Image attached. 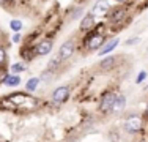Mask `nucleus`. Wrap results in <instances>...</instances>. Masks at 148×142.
I'll use <instances>...</instances> for the list:
<instances>
[{"instance_id": "obj_25", "label": "nucleus", "mask_w": 148, "mask_h": 142, "mask_svg": "<svg viewBox=\"0 0 148 142\" xmlns=\"http://www.w3.org/2000/svg\"><path fill=\"white\" fill-rule=\"evenodd\" d=\"M13 41H14V43H19V41H21V33H16L14 37H13Z\"/></svg>"}, {"instance_id": "obj_14", "label": "nucleus", "mask_w": 148, "mask_h": 142, "mask_svg": "<svg viewBox=\"0 0 148 142\" xmlns=\"http://www.w3.org/2000/svg\"><path fill=\"white\" fill-rule=\"evenodd\" d=\"M40 82H41L40 77H30V79L25 82V90H27V92H36V88H38V85H40Z\"/></svg>"}, {"instance_id": "obj_5", "label": "nucleus", "mask_w": 148, "mask_h": 142, "mask_svg": "<svg viewBox=\"0 0 148 142\" xmlns=\"http://www.w3.org/2000/svg\"><path fill=\"white\" fill-rule=\"evenodd\" d=\"M69 98V87L68 85H62V87H57L54 92H52V101L57 103V104H62L66 99Z\"/></svg>"}, {"instance_id": "obj_16", "label": "nucleus", "mask_w": 148, "mask_h": 142, "mask_svg": "<svg viewBox=\"0 0 148 142\" xmlns=\"http://www.w3.org/2000/svg\"><path fill=\"white\" fill-rule=\"evenodd\" d=\"M21 57L25 60H32L35 57V46L33 48H30V46H25V48L21 49Z\"/></svg>"}, {"instance_id": "obj_1", "label": "nucleus", "mask_w": 148, "mask_h": 142, "mask_svg": "<svg viewBox=\"0 0 148 142\" xmlns=\"http://www.w3.org/2000/svg\"><path fill=\"white\" fill-rule=\"evenodd\" d=\"M143 128V119L139 114H129L123 122V130L128 134H139Z\"/></svg>"}, {"instance_id": "obj_19", "label": "nucleus", "mask_w": 148, "mask_h": 142, "mask_svg": "<svg viewBox=\"0 0 148 142\" xmlns=\"http://www.w3.org/2000/svg\"><path fill=\"white\" fill-rule=\"evenodd\" d=\"M40 79H43L44 82H49V81L52 79V70H46L43 74H41V77Z\"/></svg>"}, {"instance_id": "obj_23", "label": "nucleus", "mask_w": 148, "mask_h": 142, "mask_svg": "<svg viewBox=\"0 0 148 142\" xmlns=\"http://www.w3.org/2000/svg\"><path fill=\"white\" fill-rule=\"evenodd\" d=\"M79 14H82V8H77L76 11H74V14H73L71 19H77V16H79Z\"/></svg>"}, {"instance_id": "obj_18", "label": "nucleus", "mask_w": 148, "mask_h": 142, "mask_svg": "<svg viewBox=\"0 0 148 142\" xmlns=\"http://www.w3.org/2000/svg\"><path fill=\"white\" fill-rule=\"evenodd\" d=\"M10 28H11L13 32H16V33H19V32L22 30V22H21L19 19H13L11 22H10Z\"/></svg>"}, {"instance_id": "obj_9", "label": "nucleus", "mask_w": 148, "mask_h": 142, "mask_svg": "<svg viewBox=\"0 0 148 142\" xmlns=\"http://www.w3.org/2000/svg\"><path fill=\"white\" fill-rule=\"evenodd\" d=\"M95 26V16L93 14H87V16L82 17V21H80V26H79V30L82 32V33H85L87 30H91Z\"/></svg>"}, {"instance_id": "obj_27", "label": "nucleus", "mask_w": 148, "mask_h": 142, "mask_svg": "<svg viewBox=\"0 0 148 142\" xmlns=\"http://www.w3.org/2000/svg\"><path fill=\"white\" fill-rule=\"evenodd\" d=\"M117 2H120V3H125V2H128V0H117Z\"/></svg>"}, {"instance_id": "obj_21", "label": "nucleus", "mask_w": 148, "mask_h": 142, "mask_svg": "<svg viewBox=\"0 0 148 142\" xmlns=\"http://www.w3.org/2000/svg\"><path fill=\"white\" fill-rule=\"evenodd\" d=\"M5 62H6V52L3 48H0V66L5 65Z\"/></svg>"}, {"instance_id": "obj_15", "label": "nucleus", "mask_w": 148, "mask_h": 142, "mask_svg": "<svg viewBox=\"0 0 148 142\" xmlns=\"http://www.w3.org/2000/svg\"><path fill=\"white\" fill-rule=\"evenodd\" d=\"M62 62H63V60H62V57H60L58 54L52 55V59L49 60V63H47V70H52V71L57 70L58 66L62 65Z\"/></svg>"}, {"instance_id": "obj_8", "label": "nucleus", "mask_w": 148, "mask_h": 142, "mask_svg": "<svg viewBox=\"0 0 148 142\" xmlns=\"http://www.w3.org/2000/svg\"><path fill=\"white\" fill-rule=\"evenodd\" d=\"M52 48H54V43L51 40H43L35 46V55H47L51 54Z\"/></svg>"}, {"instance_id": "obj_2", "label": "nucleus", "mask_w": 148, "mask_h": 142, "mask_svg": "<svg viewBox=\"0 0 148 142\" xmlns=\"http://www.w3.org/2000/svg\"><path fill=\"white\" fill-rule=\"evenodd\" d=\"M84 43H85V48L88 49V51H99V49L104 46L106 38H104L103 33H98L96 30H93L90 35L85 37Z\"/></svg>"}, {"instance_id": "obj_26", "label": "nucleus", "mask_w": 148, "mask_h": 142, "mask_svg": "<svg viewBox=\"0 0 148 142\" xmlns=\"http://www.w3.org/2000/svg\"><path fill=\"white\" fill-rule=\"evenodd\" d=\"M145 117H147V120H148V103H147V108H145Z\"/></svg>"}, {"instance_id": "obj_11", "label": "nucleus", "mask_w": 148, "mask_h": 142, "mask_svg": "<svg viewBox=\"0 0 148 142\" xmlns=\"http://www.w3.org/2000/svg\"><path fill=\"white\" fill-rule=\"evenodd\" d=\"M126 106V97L123 93H117V98H115V103L112 106V114H118L125 109Z\"/></svg>"}, {"instance_id": "obj_12", "label": "nucleus", "mask_w": 148, "mask_h": 142, "mask_svg": "<svg viewBox=\"0 0 148 142\" xmlns=\"http://www.w3.org/2000/svg\"><path fill=\"white\" fill-rule=\"evenodd\" d=\"M118 43H120V41H118V38H114L112 41L104 43V46L99 49V55H107L109 52H112L115 48H117V46H118Z\"/></svg>"}, {"instance_id": "obj_4", "label": "nucleus", "mask_w": 148, "mask_h": 142, "mask_svg": "<svg viewBox=\"0 0 148 142\" xmlns=\"http://www.w3.org/2000/svg\"><path fill=\"white\" fill-rule=\"evenodd\" d=\"M107 21L112 24H117V22H121L123 19L126 17V8L125 6H115V8H112L110 11L107 13Z\"/></svg>"}, {"instance_id": "obj_3", "label": "nucleus", "mask_w": 148, "mask_h": 142, "mask_svg": "<svg viewBox=\"0 0 148 142\" xmlns=\"http://www.w3.org/2000/svg\"><path fill=\"white\" fill-rule=\"evenodd\" d=\"M115 98H117L115 92H106V93H103V97L99 99V106H98L99 112H103V114L112 112V106L115 103Z\"/></svg>"}, {"instance_id": "obj_7", "label": "nucleus", "mask_w": 148, "mask_h": 142, "mask_svg": "<svg viewBox=\"0 0 148 142\" xmlns=\"http://www.w3.org/2000/svg\"><path fill=\"white\" fill-rule=\"evenodd\" d=\"M110 11V5L107 0H98L91 8V14L93 16H107V13Z\"/></svg>"}, {"instance_id": "obj_20", "label": "nucleus", "mask_w": 148, "mask_h": 142, "mask_svg": "<svg viewBox=\"0 0 148 142\" xmlns=\"http://www.w3.org/2000/svg\"><path fill=\"white\" fill-rule=\"evenodd\" d=\"M145 79H147V73H145V71H140V73L137 74V79H136V82H137V84H142Z\"/></svg>"}, {"instance_id": "obj_24", "label": "nucleus", "mask_w": 148, "mask_h": 142, "mask_svg": "<svg viewBox=\"0 0 148 142\" xmlns=\"http://www.w3.org/2000/svg\"><path fill=\"white\" fill-rule=\"evenodd\" d=\"M0 6H10V0H0Z\"/></svg>"}, {"instance_id": "obj_6", "label": "nucleus", "mask_w": 148, "mask_h": 142, "mask_svg": "<svg viewBox=\"0 0 148 142\" xmlns=\"http://www.w3.org/2000/svg\"><path fill=\"white\" fill-rule=\"evenodd\" d=\"M74 51H76V44H74L71 40H68V41H65L62 46H60V49H58V55L62 57V60L65 62V60L71 59V57L74 55Z\"/></svg>"}, {"instance_id": "obj_22", "label": "nucleus", "mask_w": 148, "mask_h": 142, "mask_svg": "<svg viewBox=\"0 0 148 142\" xmlns=\"http://www.w3.org/2000/svg\"><path fill=\"white\" fill-rule=\"evenodd\" d=\"M139 41H140L139 38H137V37H134V38H129V40L126 41L125 44H128V46H132V44H136V43H139Z\"/></svg>"}, {"instance_id": "obj_17", "label": "nucleus", "mask_w": 148, "mask_h": 142, "mask_svg": "<svg viewBox=\"0 0 148 142\" xmlns=\"http://www.w3.org/2000/svg\"><path fill=\"white\" fill-rule=\"evenodd\" d=\"M10 70H11V74H19V73H22V71H25V63H24V62L13 63Z\"/></svg>"}, {"instance_id": "obj_10", "label": "nucleus", "mask_w": 148, "mask_h": 142, "mask_svg": "<svg viewBox=\"0 0 148 142\" xmlns=\"http://www.w3.org/2000/svg\"><path fill=\"white\" fill-rule=\"evenodd\" d=\"M117 55H109V57H106V59H103L99 62V68L103 70V71H109V70H112V68H115V65H117Z\"/></svg>"}, {"instance_id": "obj_13", "label": "nucleus", "mask_w": 148, "mask_h": 142, "mask_svg": "<svg viewBox=\"0 0 148 142\" xmlns=\"http://www.w3.org/2000/svg\"><path fill=\"white\" fill-rule=\"evenodd\" d=\"M3 84H5L6 87H17V85L21 84V77H19V74H11V73H10L8 76L5 77Z\"/></svg>"}]
</instances>
